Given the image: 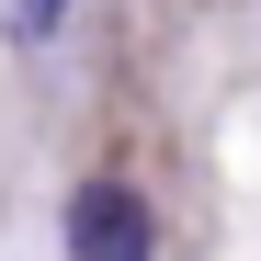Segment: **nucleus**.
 Wrapping results in <instances>:
<instances>
[{
    "instance_id": "obj_1",
    "label": "nucleus",
    "mask_w": 261,
    "mask_h": 261,
    "mask_svg": "<svg viewBox=\"0 0 261 261\" xmlns=\"http://www.w3.org/2000/svg\"><path fill=\"white\" fill-rule=\"evenodd\" d=\"M159 227H148V204L137 182H80L68 193V261H148Z\"/></svg>"
},
{
    "instance_id": "obj_2",
    "label": "nucleus",
    "mask_w": 261,
    "mask_h": 261,
    "mask_svg": "<svg viewBox=\"0 0 261 261\" xmlns=\"http://www.w3.org/2000/svg\"><path fill=\"white\" fill-rule=\"evenodd\" d=\"M0 23H12V46H46V34L68 23V0H12V12H0Z\"/></svg>"
}]
</instances>
